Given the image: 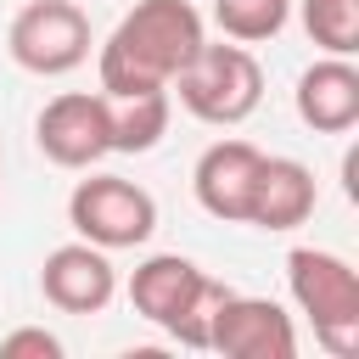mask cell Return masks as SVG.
<instances>
[{
	"label": "cell",
	"instance_id": "7a4b0ae2",
	"mask_svg": "<svg viewBox=\"0 0 359 359\" xmlns=\"http://www.w3.org/2000/svg\"><path fill=\"white\" fill-rule=\"evenodd\" d=\"M230 297L224 280H213L208 269H196L180 252H151L135 264L129 275V303L146 325H157L163 337H174L180 348H208V331L219 320V303Z\"/></svg>",
	"mask_w": 359,
	"mask_h": 359
},
{
	"label": "cell",
	"instance_id": "6da1fadb",
	"mask_svg": "<svg viewBox=\"0 0 359 359\" xmlns=\"http://www.w3.org/2000/svg\"><path fill=\"white\" fill-rule=\"evenodd\" d=\"M202 39H208V28L191 0H135V11L118 17V28L107 34V45L95 56L101 95L168 90Z\"/></svg>",
	"mask_w": 359,
	"mask_h": 359
},
{
	"label": "cell",
	"instance_id": "9a60e30c",
	"mask_svg": "<svg viewBox=\"0 0 359 359\" xmlns=\"http://www.w3.org/2000/svg\"><path fill=\"white\" fill-rule=\"evenodd\" d=\"M213 22L236 45H264L292 22V0H213Z\"/></svg>",
	"mask_w": 359,
	"mask_h": 359
},
{
	"label": "cell",
	"instance_id": "ba28073f",
	"mask_svg": "<svg viewBox=\"0 0 359 359\" xmlns=\"http://www.w3.org/2000/svg\"><path fill=\"white\" fill-rule=\"evenodd\" d=\"M208 348L224 353V359H297V325H292V314L275 297H241V292H230L219 303Z\"/></svg>",
	"mask_w": 359,
	"mask_h": 359
},
{
	"label": "cell",
	"instance_id": "2e32d148",
	"mask_svg": "<svg viewBox=\"0 0 359 359\" xmlns=\"http://www.w3.org/2000/svg\"><path fill=\"white\" fill-rule=\"evenodd\" d=\"M0 353L6 359H62V337H50L45 325H22V331L0 337Z\"/></svg>",
	"mask_w": 359,
	"mask_h": 359
},
{
	"label": "cell",
	"instance_id": "52a82bcc",
	"mask_svg": "<svg viewBox=\"0 0 359 359\" xmlns=\"http://www.w3.org/2000/svg\"><path fill=\"white\" fill-rule=\"evenodd\" d=\"M34 140L56 168H90L112 151L107 140V95L101 90H67L50 95L45 112L34 118Z\"/></svg>",
	"mask_w": 359,
	"mask_h": 359
},
{
	"label": "cell",
	"instance_id": "30bf717a",
	"mask_svg": "<svg viewBox=\"0 0 359 359\" xmlns=\"http://www.w3.org/2000/svg\"><path fill=\"white\" fill-rule=\"evenodd\" d=\"M258 163H264V151L252 140H213L191 168V191H196L202 213H213L224 224H247V196L258 180Z\"/></svg>",
	"mask_w": 359,
	"mask_h": 359
},
{
	"label": "cell",
	"instance_id": "5bb4252c",
	"mask_svg": "<svg viewBox=\"0 0 359 359\" xmlns=\"http://www.w3.org/2000/svg\"><path fill=\"white\" fill-rule=\"evenodd\" d=\"M297 17L325 56H359V0H297Z\"/></svg>",
	"mask_w": 359,
	"mask_h": 359
},
{
	"label": "cell",
	"instance_id": "5b68a950",
	"mask_svg": "<svg viewBox=\"0 0 359 359\" xmlns=\"http://www.w3.org/2000/svg\"><path fill=\"white\" fill-rule=\"evenodd\" d=\"M67 224H73L79 241H95L107 252H123V247H146L151 241L157 202H151L146 185L123 180V174H90L67 196Z\"/></svg>",
	"mask_w": 359,
	"mask_h": 359
},
{
	"label": "cell",
	"instance_id": "8fae6325",
	"mask_svg": "<svg viewBox=\"0 0 359 359\" xmlns=\"http://www.w3.org/2000/svg\"><path fill=\"white\" fill-rule=\"evenodd\" d=\"M292 107L314 135H348L359 123V67H353V56H320L314 67H303Z\"/></svg>",
	"mask_w": 359,
	"mask_h": 359
},
{
	"label": "cell",
	"instance_id": "9c48e42d",
	"mask_svg": "<svg viewBox=\"0 0 359 359\" xmlns=\"http://www.w3.org/2000/svg\"><path fill=\"white\" fill-rule=\"evenodd\" d=\"M39 292H45V303L62 309V314H101V309L118 297L112 252L95 247V241H67V247L45 252V264H39Z\"/></svg>",
	"mask_w": 359,
	"mask_h": 359
},
{
	"label": "cell",
	"instance_id": "3957f363",
	"mask_svg": "<svg viewBox=\"0 0 359 359\" xmlns=\"http://www.w3.org/2000/svg\"><path fill=\"white\" fill-rule=\"evenodd\" d=\"M168 90L180 95V107H185L196 123L236 129V123H247V118L258 112V101H264V67H258V56H252L247 45H236V39H230V45L202 39L196 56L174 73Z\"/></svg>",
	"mask_w": 359,
	"mask_h": 359
},
{
	"label": "cell",
	"instance_id": "8992f818",
	"mask_svg": "<svg viewBox=\"0 0 359 359\" xmlns=\"http://www.w3.org/2000/svg\"><path fill=\"white\" fill-rule=\"evenodd\" d=\"M6 50L22 73L62 79L90 56V17L73 0H28L6 28Z\"/></svg>",
	"mask_w": 359,
	"mask_h": 359
},
{
	"label": "cell",
	"instance_id": "4fadbf2b",
	"mask_svg": "<svg viewBox=\"0 0 359 359\" xmlns=\"http://www.w3.org/2000/svg\"><path fill=\"white\" fill-rule=\"evenodd\" d=\"M168 135V90L146 95H107V140L112 151H151Z\"/></svg>",
	"mask_w": 359,
	"mask_h": 359
},
{
	"label": "cell",
	"instance_id": "277c9868",
	"mask_svg": "<svg viewBox=\"0 0 359 359\" xmlns=\"http://www.w3.org/2000/svg\"><path fill=\"white\" fill-rule=\"evenodd\" d=\"M286 292L309 314L314 342L348 359L359 348V275L342 252L325 247H292L286 252Z\"/></svg>",
	"mask_w": 359,
	"mask_h": 359
},
{
	"label": "cell",
	"instance_id": "7c38bea8",
	"mask_svg": "<svg viewBox=\"0 0 359 359\" xmlns=\"http://www.w3.org/2000/svg\"><path fill=\"white\" fill-rule=\"evenodd\" d=\"M314 202H320L314 168H309V163H297V157H269V151H264L258 180H252V196H247V224H258V230H275V236H280V230L309 224Z\"/></svg>",
	"mask_w": 359,
	"mask_h": 359
}]
</instances>
